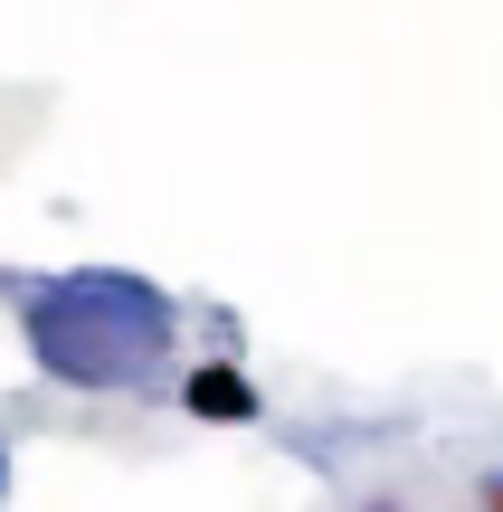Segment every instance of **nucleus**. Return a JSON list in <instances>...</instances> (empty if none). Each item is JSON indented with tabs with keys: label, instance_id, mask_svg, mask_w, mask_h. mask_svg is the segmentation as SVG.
I'll return each instance as SVG.
<instances>
[{
	"label": "nucleus",
	"instance_id": "f257e3e1",
	"mask_svg": "<svg viewBox=\"0 0 503 512\" xmlns=\"http://www.w3.org/2000/svg\"><path fill=\"white\" fill-rule=\"evenodd\" d=\"M190 408H200V418H247L257 389H247L238 370H190Z\"/></svg>",
	"mask_w": 503,
	"mask_h": 512
}]
</instances>
